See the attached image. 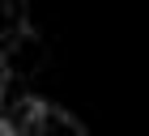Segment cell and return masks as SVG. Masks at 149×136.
Masks as SVG:
<instances>
[{"instance_id": "cell-1", "label": "cell", "mask_w": 149, "mask_h": 136, "mask_svg": "<svg viewBox=\"0 0 149 136\" xmlns=\"http://www.w3.org/2000/svg\"><path fill=\"white\" fill-rule=\"evenodd\" d=\"M4 81H22V77H34L43 68V38L38 34H22L17 43H4Z\"/></svg>"}, {"instance_id": "cell-2", "label": "cell", "mask_w": 149, "mask_h": 136, "mask_svg": "<svg viewBox=\"0 0 149 136\" xmlns=\"http://www.w3.org/2000/svg\"><path fill=\"white\" fill-rule=\"evenodd\" d=\"M17 136H85V128H81L68 111H60V106H51V102H38Z\"/></svg>"}, {"instance_id": "cell-3", "label": "cell", "mask_w": 149, "mask_h": 136, "mask_svg": "<svg viewBox=\"0 0 149 136\" xmlns=\"http://www.w3.org/2000/svg\"><path fill=\"white\" fill-rule=\"evenodd\" d=\"M0 9H4V30H0V47H4V43H17L22 34H30V26H26V4H22V0H0Z\"/></svg>"}, {"instance_id": "cell-4", "label": "cell", "mask_w": 149, "mask_h": 136, "mask_svg": "<svg viewBox=\"0 0 149 136\" xmlns=\"http://www.w3.org/2000/svg\"><path fill=\"white\" fill-rule=\"evenodd\" d=\"M0 136H17V132H9V128H0Z\"/></svg>"}]
</instances>
